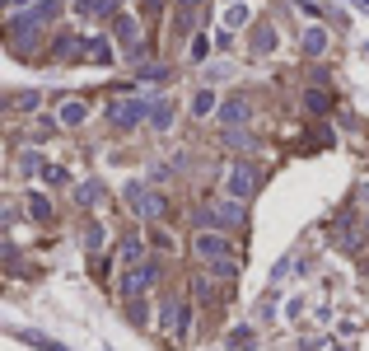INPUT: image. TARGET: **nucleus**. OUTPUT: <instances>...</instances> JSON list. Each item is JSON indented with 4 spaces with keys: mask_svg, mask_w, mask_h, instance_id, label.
Masks as SVG:
<instances>
[{
    "mask_svg": "<svg viewBox=\"0 0 369 351\" xmlns=\"http://www.w3.org/2000/svg\"><path fill=\"white\" fill-rule=\"evenodd\" d=\"M304 52L309 56L327 52V28H309V33H304Z\"/></svg>",
    "mask_w": 369,
    "mask_h": 351,
    "instance_id": "1a4fd4ad",
    "label": "nucleus"
},
{
    "mask_svg": "<svg viewBox=\"0 0 369 351\" xmlns=\"http://www.w3.org/2000/svg\"><path fill=\"white\" fill-rule=\"evenodd\" d=\"M192 248H196L201 258H211V263H225V253H229L225 234H211V230H206V234H196V239H192Z\"/></svg>",
    "mask_w": 369,
    "mask_h": 351,
    "instance_id": "39448f33",
    "label": "nucleus"
},
{
    "mask_svg": "<svg viewBox=\"0 0 369 351\" xmlns=\"http://www.w3.org/2000/svg\"><path fill=\"white\" fill-rule=\"evenodd\" d=\"M10 104H14V108H38V104H42V99H38V89H24V94H14V99H10Z\"/></svg>",
    "mask_w": 369,
    "mask_h": 351,
    "instance_id": "dca6fc26",
    "label": "nucleus"
},
{
    "mask_svg": "<svg viewBox=\"0 0 369 351\" xmlns=\"http://www.w3.org/2000/svg\"><path fill=\"white\" fill-rule=\"evenodd\" d=\"M28 216H33V220H52V202L33 192V197H28Z\"/></svg>",
    "mask_w": 369,
    "mask_h": 351,
    "instance_id": "f8f14e48",
    "label": "nucleus"
},
{
    "mask_svg": "<svg viewBox=\"0 0 369 351\" xmlns=\"http://www.w3.org/2000/svg\"><path fill=\"white\" fill-rule=\"evenodd\" d=\"M220 117H225V127H243V122L253 117V104H248V99H229V104L220 108Z\"/></svg>",
    "mask_w": 369,
    "mask_h": 351,
    "instance_id": "423d86ee",
    "label": "nucleus"
},
{
    "mask_svg": "<svg viewBox=\"0 0 369 351\" xmlns=\"http://www.w3.org/2000/svg\"><path fill=\"white\" fill-rule=\"evenodd\" d=\"M117 38H122L127 47H136V38H140V28H136V19H117Z\"/></svg>",
    "mask_w": 369,
    "mask_h": 351,
    "instance_id": "4468645a",
    "label": "nucleus"
},
{
    "mask_svg": "<svg viewBox=\"0 0 369 351\" xmlns=\"http://www.w3.org/2000/svg\"><path fill=\"white\" fill-rule=\"evenodd\" d=\"M150 122H155V132H168V122H173V104L159 99L155 108H150Z\"/></svg>",
    "mask_w": 369,
    "mask_h": 351,
    "instance_id": "6e6552de",
    "label": "nucleus"
},
{
    "mask_svg": "<svg viewBox=\"0 0 369 351\" xmlns=\"http://www.w3.org/2000/svg\"><path fill=\"white\" fill-rule=\"evenodd\" d=\"M183 5H201V0H183Z\"/></svg>",
    "mask_w": 369,
    "mask_h": 351,
    "instance_id": "4be33fe9",
    "label": "nucleus"
},
{
    "mask_svg": "<svg viewBox=\"0 0 369 351\" xmlns=\"http://www.w3.org/2000/svg\"><path fill=\"white\" fill-rule=\"evenodd\" d=\"M271 47H276V28L262 24L257 33H253V52H271Z\"/></svg>",
    "mask_w": 369,
    "mask_h": 351,
    "instance_id": "9b49d317",
    "label": "nucleus"
},
{
    "mask_svg": "<svg viewBox=\"0 0 369 351\" xmlns=\"http://www.w3.org/2000/svg\"><path fill=\"white\" fill-rule=\"evenodd\" d=\"M140 117H150V104H140V99H112L107 104V122L112 127H136Z\"/></svg>",
    "mask_w": 369,
    "mask_h": 351,
    "instance_id": "f03ea898",
    "label": "nucleus"
},
{
    "mask_svg": "<svg viewBox=\"0 0 369 351\" xmlns=\"http://www.w3.org/2000/svg\"><path fill=\"white\" fill-rule=\"evenodd\" d=\"M84 243H89V248H99V243H103V230H99V225H89V230H84Z\"/></svg>",
    "mask_w": 369,
    "mask_h": 351,
    "instance_id": "aec40b11",
    "label": "nucleus"
},
{
    "mask_svg": "<svg viewBox=\"0 0 369 351\" xmlns=\"http://www.w3.org/2000/svg\"><path fill=\"white\" fill-rule=\"evenodd\" d=\"M140 80H168V71L164 66H140Z\"/></svg>",
    "mask_w": 369,
    "mask_h": 351,
    "instance_id": "a211bd4d",
    "label": "nucleus"
},
{
    "mask_svg": "<svg viewBox=\"0 0 369 351\" xmlns=\"http://www.w3.org/2000/svg\"><path fill=\"white\" fill-rule=\"evenodd\" d=\"M225 192H229L234 202H248V197L257 192V169H253V164H234V169L225 173Z\"/></svg>",
    "mask_w": 369,
    "mask_h": 351,
    "instance_id": "f257e3e1",
    "label": "nucleus"
},
{
    "mask_svg": "<svg viewBox=\"0 0 369 351\" xmlns=\"http://www.w3.org/2000/svg\"><path fill=\"white\" fill-rule=\"evenodd\" d=\"M304 104H309L314 112H327V108H332V99H327L322 89H309V94H304Z\"/></svg>",
    "mask_w": 369,
    "mask_h": 351,
    "instance_id": "2eb2a0df",
    "label": "nucleus"
},
{
    "mask_svg": "<svg viewBox=\"0 0 369 351\" xmlns=\"http://www.w3.org/2000/svg\"><path fill=\"white\" fill-rule=\"evenodd\" d=\"M164 332L178 337V342L192 337V309H187L183 300H168V304H164Z\"/></svg>",
    "mask_w": 369,
    "mask_h": 351,
    "instance_id": "7ed1b4c3",
    "label": "nucleus"
},
{
    "mask_svg": "<svg viewBox=\"0 0 369 351\" xmlns=\"http://www.w3.org/2000/svg\"><path fill=\"white\" fill-rule=\"evenodd\" d=\"M19 169H24V173H38V169H42V160H38V155H24V160H19Z\"/></svg>",
    "mask_w": 369,
    "mask_h": 351,
    "instance_id": "412c9836",
    "label": "nucleus"
},
{
    "mask_svg": "<svg viewBox=\"0 0 369 351\" xmlns=\"http://www.w3.org/2000/svg\"><path fill=\"white\" fill-rule=\"evenodd\" d=\"M79 56H89V61H112V47H107L103 38H94V43H84Z\"/></svg>",
    "mask_w": 369,
    "mask_h": 351,
    "instance_id": "9d476101",
    "label": "nucleus"
},
{
    "mask_svg": "<svg viewBox=\"0 0 369 351\" xmlns=\"http://www.w3.org/2000/svg\"><path fill=\"white\" fill-rule=\"evenodd\" d=\"M75 197L84 202V206H94V202L103 197V188H99V183H79V192H75Z\"/></svg>",
    "mask_w": 369,
    "mask_h": 351,
    "instance_id": "f3484780",
    "label": "nucleus"
},
{
    "mask_svg": "<svg viewBox=\"0 0 369 351\" xmlns=\"http://www.w3.org/2000/svg\"><path fill=\"white\" fill-rule=\"evenodd\" d=\"M155 276H159V271H155V263H140V267H131V271H127V276H122V295H145V291H150V286H155Z\"/></svg>",
    "mask_w": 369,
    "mask_h": 351,
    "instance_id": "20e7f679",
    "label": "nucleus"
},
{
    "mask_svg": "<svg viewBox=\"0 0 369 351\" xmlns=\"http://www.w3.org/2000/svg\"><path fill=\"white\" fill-rule=\"evenodd\" d=\"M84 117H89L84 99H66V104H61V127H79Z\"/></svg>",
    "mask_w": 369,
    "mask_h": 351,
    "instance_id": "0eeeda50",
    "label": "nucleus"
},
{
    "mask_svg": "<svg viewBox=\"0 0 369 351\" xmlns=\"http://www.w3.org/2000/svg\"><path fill=\"white\" fill-rule=\"evenodd\" d=\"M192 112H196V117H211V112H215V94H211V89H201V94L192 99Z\"/></svg>",
    "mask_w": 369,
    "mask_h": 351,
    "instance_id": "ddd939ff",
    "label": "nucleus"
},
{
    "mask_svg": "<svg viewBox=\"0 0 369 351\" xmlns=\"http://www.w3.org/2000/svg\"><path fill=\"white\" fill-rule=\"evenodd\" d=\"M122 258H127V263H136V258H140V239H127V243H122Z\"/></svg>",
    "mask_w": 369,
    "mask_h": 351,
    "instance_id": "6ab92c4d",
    "label": "nucleus"
}]
</instances>
